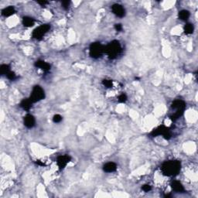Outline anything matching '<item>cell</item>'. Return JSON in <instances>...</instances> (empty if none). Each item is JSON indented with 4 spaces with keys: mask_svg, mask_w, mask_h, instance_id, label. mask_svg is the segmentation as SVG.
Wrapping results in <instances>:
<instances>
[{
    "mask_svg": "<svg viewBox=\"0 0 198 198\" xmlns=\"http://www.w3.org/2000/svg\"><path fill=\"white\" fill-rule=\"evenodd\" d=\"M171 197V195H170V194L165 195V197Z\"/></svg>",
    "mask_w": 198,
    "mask_h": 198,
    "instance_id": "obj_28",
    "label": "cell"
},
{
    "mask_svg": "<svg viewBox=\"0 0 198 198\" xmlns=\"http://www.w3.org/2000/svg\"><path fill=\"white\" fill-rule=\"evenodd\" d=\"M6 77H7L8 79H10V80H15L16 78V76L15 73L14 72H13V71H10L9 73L6 74Z\"/></svg>",
    "mask_w": 198,
    "mask_h": 198,
    "instance_id": "obj_20",
    "label": "cell"
},
{
    "mask_svg": "<svg viewBox=\"0 0 198 198\" xmlns=\"http://www.w3.org/2000/svg\"><path fill=\"white\" fill-rule=\"evenodd\" d=\"M126 101H127V96L125 95V94H122L118 96V101L120 103H125Z\"/></svg>",
    "mask_w": 198,
    "mask_h": 198,
    "instance_id": "obj_21",
    "label": "cell"
},
{
    "mask_svg": "<svg viewBox=\"0 0 198 198\" xmlns=\"http://www.w3.org/2000/svg\"><path fill=\"white\" fill-rule=\"evenodd\" d=\"M45 98V93L43 88L40 86H35L33 89V92L30 95V101H32L33 103L37 102V101L43 100Z\"/></svg>",
    "mask_w": 198,
    "mask_h": 198,
    "instance_id": "obj_5",
    "label": "cell"
},
{
    "mask_svg": "<svg viewBox=\"0 0 198 198\" xmlns=\"http://www.w3.org/2000/svg\"><path fill=\"white\" fill-rule=\"evenodd\" d=\"M51 29V26L49 24H44L39 26L36 29L33 30V37L35 39H40L45 34L48 32L49 30Z\"/></svg>",
    "mask_w": 198,
    "mask_h": 198,
    "instance_id": "obj_6",
    "label": "cell"
},
{
    "mask_svg": "<svg viewBox=\"0 0 198 198\" xmlns=\"http://www.w3.org/2000/svg\"><path fill=\"white\" fill-rule=\"evenodd\" d=\"M191 14H190V12L188 10H181V11L179 13V18L181 20H187L189 19V17H190Z\"/></svg>",
    "mask_w": 198,
    "mask_h": 198,
    "instance_id": "obj_17",
    "label": "cell"
},
{
    "mask_svg": "<svg viewBox=\"0 0 198 198\" xmlns=\"http://www.w3.org/2000/svg\"><path fill=\"white\" fill-rule=\"evenodd\" d=\"M142 191H145V192H149V191H150L152 190V187L151 186L148 185V184H145V185L142 186Z\"/></svg>",
    "mask_w": 198,
    "mask_h": 198,
    "instance_id": "obj_25",
    "label": "cell"
},
{
    "mask_svg": "<svg viewBox=\"0 0 198 198\" xmlns=\"http://www.w3.org/2000/svg\"><path fill=\"white\" fill-rule=\"evenodd\" d=\"M61 4L64 10H68L70 7V5H71V2L70 1H63Z\"/></svg>",
    "mask_w": 198,
    "mask_h": 198,
    "instance_id": "obj_24",
    "label": "cell"
},
{
    "mask_svg": "<svg viewBox=\"0 0 198 198\" xmlns=\"http://www.w3.org/2000/svg\"><path fill=\"white\" fill-rule=\"evenodd\" d=\"M37 3L41 5V6H45L46 4L48 3V2H47V1H37Z\"/></svg>",
    "mask_w": 198,
    "mask_h": 198,
    "instance_id": "obj_27",
    "label": "cell"
},
{
    "mask_svg": "<svg viewBox=\"0 0 198 198\" xmlns=\"http://www.w3.org/2000/svg\"><path fill=\"white\" fill-rule=\"evenodd\" d=\"M33 104V103L30 101V98L23 99L20 103V107L22 109H24V110L29 111L30 109H31Z\"/></svg>",
    "mask_w": 198,
    "mask_h": 198,
    "instance_id": "obj_14",
    "label": "cell"
},
{
    "mask_svg": "<svg viewBox=\"0 0 198 198\" xmlns=\"http://www.w3.org/2000/svg\"><path fill=\"white\" fill-rule=\"evenodd\" d=\"M71 160V157L68 155H63L60 156L57 159V163L58 167L60 170H63L65 168V166H67V163H70Z\"/></svg>",
    "mask_w": 198,
    "mask_h": 198,
    "instance_id": "obj_8",
    "label": "cell"
},
{
    "mask_svg": "<svg viewBox=\"0 0 198 198\" xmlns=\"http://www.w3.org/2000/svg\"><path fill=\"white\" fill-rule=\"evenodd\" d=\"M35 66L36 67H39L41 70H43L45 72H48L50 70H51V65L50 64L47 63V62L43 61V60H37V61L35 62Z\"/></svg>",
    "mask_w": 198,
    "mask_h": 198,
    "instance_id": "obj_11",
    "label": "cell"
},
{
    "mask_svg": "<svg viewBox=\"0 0 198 198\" xmlns=\"http://www.w3.org/2000/svg\"><path fill=\"white\" fill-rule=\"evenodd\" d=\"M103 170L106 173H113L117 170V165L113 162H109L104 165Z\"/></svg>",
    "mask_w": 198,
    "mask_h": 198,
    "instance_id": "obj_13",
    "label": "cell"
},
{
    "mask_svg": "<svg viewBox=\"0 0 198 198\" xmlns=\"http://www.w3.org/2000/svg\"><path fill=\"white\" fill-rule=\"evenodd\" d=\"M102 84L105 85L106 88H112V81L111 80H103Z\"/></svg>",
    "mask_w": 198,
    "mask_h": 198,
    "instance_id": "obj_23",
    "label": "cell"
},
{
    "mask_svg": "<svg viewBox=\"0 0 198 198\" xmlns=\"http://www.w3.org/2000/svg\"><path fill=\"white\" fill-rule=\"evenodd\" d=\"M171 187H172L173 190L174 191H176L177 193H183L184 191H185L183 184L179 181H178V180H173L172 183H171Z\"/></svg>",
    "mask_w": 198,
    "mask_h": 198,
    "instance_id": "obj_12",
    "label": "cell"
},
{
    "mask_svg": "<svg viewBox=\"0 0 198 198\" xmlns=\"http://www.w3.org/2000/svg\"><path fill=\"white\" fill-rule=\"evenodd\" d=\"M35 118L32 115L28 114L24 117V125L26 128H28V129L33 128L35 125Z\"/></svg>",
    "mask_w": 198,
    "mask_h": 198,
    "instance_id": "obj_10",
    "label": "cell"
},
{
    "mask_svg": "<svg viewBox=\"0 0 198 198\" xmlns=\"http://www.w3.org/2000/svg\"><path fill=\"white\" fill-rule=\"evenodd\" d=\"M112 10L115 15L118 17H124L125 15V10L123 8V6L119 5V4H115L112 6Z\"/></svg>",
    "mask_w": 198,
    "mask_h": 198,
    "instance_id": "obj_9",
    "label": "cell"
},
{
    "mask_svg": "<svg viewBox=\"0 0 198 198\" xmlns=\"http://www.w3.org/2000/svg\"><path fill=\"white\" fill-rule=\"evenodd\" d=\"M171 108L172 109L175 110L173 115H172V119L175 120L179 118L183 114V112L186 108V104L182 100H176L172 103Z\"/></svg>",
    "mask_w": 198,
    "mask_h": 198,
    "instance_id": "obj_3",
    "label": "cell"
},
{
    "mask_svg": "<svg viewBox=\"0 0 198 198\" xmlns=\"http://www.w3.org/2000/svg\"><path fill=\"white\" fill-rule=\"evenodd\" d=\"M105 51L110 59H115L118 57L121 51V47L119 42L117 40H113L105 48Z\"/></svg>",
    "mask_w": 198,
    "mask_h": 198,
    "instance_id": "obj_2",
    "label": "cell"
},
{
    "mask_svg": "<svg viewBox=\"0 0 198 198\" xmlns=\"http://www.w3.org/2000/svg\"><path fill=\"white\" fill-rule=\"evenodd\" d=\"M105 52V47L100 43H93L90 46V56L92 58L98 59L101 57Z\"/></svg>",
    "mask_w": 198,
    "mask_h": 198,
    "instance_id": "obj_4",
    "label": "cell"
},
{
    "mask_svg": "<svg viewBox=\"0 0 198 198\" xmlns=\"http://www.w3.org/2000/svg\"><path fill=\"white\" fill-rule=\"evenodd\" d=\"M22 23L26 27H31L34 25V20L31 17L25 16L23 17V19H22Z\"/></svg>",
    "mask_w": 198,
    "mask_h": 198,
    "instance_id": "obj_16",
    "label": "cell"
},
{
    "mask_svg": "<svg viewBox=\"0 0 198 198\" xmlns=\"http://www.w3.org/2000/svg\"><path fill=\"white\" fill-rule=\"evenodd\" d=\"M194 27L193 26V24L191 23H188V24L185 25L184 26V32L187 34H191L194 33Z\"/></svg>",
    "mask_w": 198,
    "mask_h": 198,
    "instance_id": "obj_19",
    "label": "cell"
},
{
    "mask_svg": "<svg viewBox=\"0 0 198 198\" xmlns=\"http://www.w3.org/2000/svg\"><path fill=\"white\" fill-rule=\"evenodd\" d=\"M115 30H117L118 32H121V30H122V26H121V24H120V23H118V24H115Z\"/></svg>",
    "mask_w": 198,
    "mask_h": 198,
    "instance_id": "obj_26",
    "label": "cell"
},
{
    "mask_svg": "<svg viewBox=\"0 0 198 198\" xmlns=\"http://www.w3.org/2000/svg\"><path fill=\"white\" fill-rule=\"evenodd\" d=\"M10 71V66L7 64H2L0 67V72L2 75H6Z\"/></svg>",
    "mask_w": 198,
    "mask_h": 198,
    "instance_id": "obj_18",
    "label": "cell"
},
{
    "mask_svg": "<svg viewBox=\"0 0 198 198\" xmlns=\"http://www.w3.org/2000/svg\"><path fill=\"white\" fill-rule=\"evenodd\" d=\"M15 12L16 10L13 6H8V7L5 8L2 10V15L5 17H9L13 15Z\"/></svg>",
    "mask_w": 198,
    "mask_h": 198,
    "instance_id": "obj_15",
    "label": "cell"
},
{
    "mask_svg": "<svg viewBox=\"0 0 198 198\" xmlns=\"http://www.w3.org/2000/svg\"><path fill=\"white\" fill-rule=\"evenodd\" d=\"M151 135L153 136H157V135H162L166 139H170L171 138V132H170V129H167L165 126H159V128L154 129L153 131L151 132Z\"/></svg>",
    "mask_w": 198,
    "mask_h": 198,
    "instance_id": "obj_7",
    "label": "cell"
},
{
    "mask_svg": "<svg viewBox=\"0 0 198 198\" xmlns=\"http://www.w3.org/2000/svg\"><path fill=\"white\" fill-rule=\"evenodd\" d=\"M53 121L55 123H59L60 121H62V117L60 115H55L54 116V118H53Z\"/></svg>",
    "mask_w": 198,
    "mask_h": 198,
    "instance_id": "obj_22",
    "label": "cell"
},
{
    "mask_svg": "<svg viewBox=\"0 0 198 198\" xmlns=\"http://www.w3.org/2000/svg\"><path fill=\"white\" fill-rule=\"evenodd\" d=\"M180 162L177 160L166 161L161 167V170L165 176H176L180 171Z\"/></svg>",
    "mask_w": 198,
    "mask_h": 198,
    "instance_id": "obj_1",
    "label": "cell"
}]
</instances>
